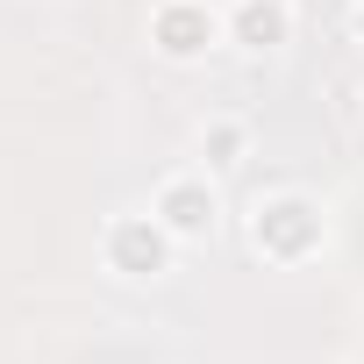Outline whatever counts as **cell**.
Wrapping results in <instances>:
<instances>
[{
  "label": "cell",
  "instance_id": "2",
  "mask_svg": "<svg viewBox=\"0 0 364 364\" xmlns=\"http://www.w3.org/2000/svg\"><path fill=\"white\" fill-rule=\"evenodd\" d=\"M279 36H286V15L272 8V0H250V8H243V43L264 50V43H279Z\"/></svg>",
  "mask_w": 364,
  "mask_h": 364
},
{
  "label": "cell",
  "instance_id": "1",
  "mask_svg": "<svg viewBox=\"0 0 364 364\" xmlns=\"http://www.w3.org/2000/svg\"><path fill=\"white\" fill-rule=\"evenodd\" d=\"M157 36H164V50H171V58H193V50L215 36V22H208V15H193V8H171V15L157 22Z\"/></svg>",
  "mask_w": 364,
  "mask_h": 364
},
{
  "label": "cell",
  "instance_id": "4",
  "mask_svg": "<svg viewBox=\"0 0 364 364\" xmlns=\"http://www.w3.org/2000/svg\"><path fill=\"white\" fill-rule=\"evenodd\" d=\"M122 257H150V264H157V236H143V229H129V236H122Z\"/></svg>",
  "mask_w": 364,
  "mask_h": 364
},
{
  "label": "cell",
  "instance_id": "3",
  "mask_svg": "<svg viewBox=\"0 0 364 364\" xmlns=\"http://www.w3.org/2000/svg\"><path fill=\"white\" fill-rule=\"evenodd\" d=\"M164 222H171V229H200V222H208L200 186H171V193H164Z\"/></svg>",
  "mask_w": 364,
  "mask_h": 364
}]
</instances>
